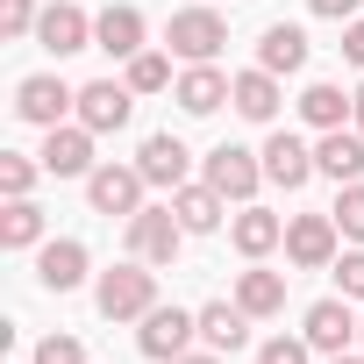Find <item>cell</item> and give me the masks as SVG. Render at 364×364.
<instances>
[{
    "mask_svg": "<svg viewBox=\"0 0 364 364\" xmlns=\"http://www.w3.org/2000/svg\"><path fill=\"white\" fill-rule=\"evenodd\" d=\"M72 107H79V93H72L58 72H29V79L15 86V114H22L29 129H58Z\"/></svg>",
    "mask_w": 364,
    "mask_h": 364,
    "instance_id": "cell-6",
    "label": "cell"
},
{
    "mask_svg": "<svg viewBox=\"0 0 364 364\" xmlns=\"http://www.w3.org/2000/svg\"><path fill=\"white\" fill-rule=\"evenodd\" d=\"M229 107H236L243 122H279V72H264V65L236 72V86H229Z\"/></svg>",
    "mask_w": 364,
    "mask_h": 364,
    "instance_id": "cell-18",
    "label": "cell"
},
{
    "mask_svg": "<svg viewBox=\"0 0 364 364\" xmlns=\"http://www.w3.org/2000/svg\"><path fill=\"white\" fill-rule=\"evenodd\" d=\"M250 321H257V314H243L236 300H208V307H200V343L222 350V357H236V350L250 343Z\"/></svg>",
    "mask_w": 364,
    "mask_h": 364,
    "instance_id": "cell-19",
    "label": "cell"
},
{
    "mask_svg": "<svg viewBox=\"0 0 364 364\" xmlns=\"http://www.w3.org/2000/svg\"><path fill=\"white\" fill-rule=\"evenodd\" d=\"M307 8H314L321 22H357V8H364V0H307Z\"/></svg>",
    "mask_w": 364,
    "mask_h": 364,
    "instance_id": "cell-34",
    "label": "cell"
},
{
    "mask_svg": "<svg viewBox=\"0 0 364 364\" xmlns=\"http://www.w3.org/2000/svg\"><path fill=\"white\" fill-rule=\"evenodd\" d=\"M129 114H136V86H129V79H93V86H79V122H86L93 136L129 129Z\"/></svg>",
    "mask_w": 364,
    "mask_h": 364,
    "instance_id": "cell-8",
    "label": "cell"
},
{
    "mask_svg": "<svg viewBox=\"0 0 364 364\" xmlns=\"http://www.w3.org/2000/svg\"><path fill=\"white\" fill-rule=\"evenodd\" d=\"M36 171H43V157H0V193L8 200H29V186H36Z\"/></svg>",
    "mask_w": 364,
    "mask_h": 364,
    "instance_id": "cell-29",
    "label": "cell"
},
{
    "mask_svg": "<svg viewBox=\"0 0 364 364\" xmlns=\"http://www.w3.org/2000/svg\"><path fill=\"white\" fill-rule=\"evenodd\" d=\"M0 243H8V250H36L43 243V208L36 200H8V215H0Z\"/></svg>",
    "mask_w": 364,
    "mask_h": 364,
    "instance_id": "cell-26",
    "label": "cell"
},
{
    "mask_svg": "<svg viewBox=\"0 0 364 364\" xmlns=\"http://www.w3.org/2000/svg\"><path fill=\"white\" fill-rule=\"evenodd\" d=\"M143 186H150V178H143L136 164H93V171H86V200H93V215H107V222H114V215H122V222L143 215Z\"/></svg>",
    "mask_w": 364,
    "mask_h": 364,
    "instance_id": "cell-3",
    "label": "cell"
},
{
    "mask_svg": "<svg viewBox=\"0 0 364 364\" xmlns=\"http://www.w3.org/2000/svg\"><path fill=\"white\" fill-rule=\"evenodd\" d=\"M86 272H93V257H86L79 236H50V243L36 250V286H43V293H79Z\"/></svg>",
    "mask_w": 364,
    "mask_h": 364,
    "instance_id": "cell-11",
    "label": "cell"
},
{
    "mask_svg": "<svg viewBox=\"0 0 364 364\" xmlns=\"http://www.w3.org/2000/svg\"><path fill=\"white\" fill-rule=\"evenodd\" d=\"M328 364H364V357H328Z\"/></svg>",
    "mask_w": 364,
    "mask_h": 364,
    "instance_id": "cell-38",
    "label": "cell"
},
{
    "mask_svg": "<svg viewBox=\"0 0 364 364\" xmlns=\"http://www.w3.org/2000/svg\"><path fill=\"white\" fill-rule=\"evenodd\" d=\"M328 272H336V286H343V300H364V250H343V257H336Z\"/></svg>",
    "mask_w": 364,
    "mask_h": 364,
    "instance_id": "cell-33",
    "label": "cell"
},
{
    "mask_svg": "<svg viewBox=\"0 0 364 364\" xmlns=\"http://www.w3.org/2000/svg\"><path fill=\"white\" fill-rule=\"evenodd\" d=\"M171 215L186 222V236H208V229H222L229 200H222V193L208 186V178H200V186H178V193H171Z\"/></svg>",
    "mask_w": 364,
    "mask_h": 364,
    "instance_id": "cell-23",
    "label": "cell"
},
{
    "mask_svg": "<svg viewBox=\"0 0 364 364\" xmlns=\"http://www.w3.org/2000/svg\"><path fill=\"white\" fill-rule=\"evenodd\" d=\"M314 171L336 178V186L364 178V129H321V143H314Z\"/></svg>",
    "mask_w": 364,
    "mask_h": 364,
    "instance_id": "cell-15",
    "label": "cell"
},
{
    "mask_svg": "<svg viewBox=\"0 0 364 364\" xmlns=\"http://www.w3.org/2000/svg\"><path fill=\"white\" fill-rule=\"evenodd\" d=\"M164 43H171V58H186V65H215L222 43H229V22L215 8H178L171 29H164Z\"/></svg>",
    "mask_w": 364,
    "mask_h": 364,
    "instance_id": "cell-2",
    "label": "cell"
},
{
    "mask_svg": "<svg viewBox=\"0 0 364 364\" xmlns=\"http://www.w3.org/2000/svg\"><path fill=\"white\" fill-rule=\"evenodd\" d=\"M122 79H129L136 93H164V86H171V58H164V50H136Z\"/></svg>",
    "mask_w": 364,
    "mask_h": 364,
    "instance_id": "cell-27",
    "label": "cell"
},
{
    "mask_svg": "<svg viewBox=\"0 0 364 364\" xmlns=\"http://www.w3.org/2000/svg\"><path fill=\"white\" fill-rule=\"evenodd\" d=\"M36 22H43L36 0H0V36H36Z\"/></svg>",
    "mask_w": 364,
    "mask_h": 364,
    "instance_id": "cell-30",
    "label": "cell"
},
{
    "mask_svg": "<svg viewBox=\"0 0 364 364\" xmlns=\"http://www.w3.org/2000/svg\"><path fill=\"white\" fill-rule=\"evenodd\" d=\"M321 357H343L350 343H357V314H350V300H314L307 307V328H300Z\"/></svg>",
    "mask_w": 364,
    "mask_h": 364,
    "instance_id": "cell-16",
    "label": "cell"
},
{
    "mask_svg": "<svg viewBox=\"0 0 364 364\" xmlns=\"http://www.w3.org/2000/svg\"><path fill=\"white\" fill-rule=\"evenodd\" d=\"M193 336H200V314H186V307H150L143 314V328H136V343H143V357H157V364H171V357H186L193 350Z\"/></svg>",
    "mask_w": 364,
    "mask_h": 364,
    "instance_id": "cell-4",
    "label": "cell"
},
{
    "mask_svg": "<svg viewBox=\"0 0 364 364\" xmlns=\"http://www.w3.org/2000/svg\"><path fill=\"white\" fill-rule=\"evenodd\" d=\"M136 171L150 178V186L178 193V186H186V171H193V150L178 143L171 129H164V136H143V150H136Z\"/></svg>",
    "mask_w": 364,
    "mask_h": 364,
    "instance_id": "cell-13",
    "label": "cell"
},
{
    "mask_svg": "<svg viewBox=\"0 0 364 364\" xmlns=\"http://www.w3.org/2000/svg\"><path fill=\"white\" fill-rule=\"evenodd\" d=\"M229 86H236V79H222L215 65H186L171 93H178V107H186V114H215V107L229 100Z\"/></svg>",
    "mask_w": 364,
    "mask_h": 364,
    "instance_id": "cell-24",
    "label": "cell"
},
{
    "mask_svg": "<svg viewBox=\"0 0 364 364\" xmlns=\"http://www.w3.org/2000/svg\"><path fill=\"white\" fill-rule=\"evenodd\" d=\"M36 43L50 58H72V50H93V15L79 8V0H50L43 22H36Z\"/></svg>",
    "mask_w": 364,
    "mask_h": 364,
    "instance_id": "cell-12",
    "label": "cell"
},
{
    "mask_svg": "<svg viewBox=\"0 0 364 364\" xmlns=\"http://www.w3.org/2000/svg\"><path fill=\"white\" fill-rule=\"evenodd\" d=\"M36 364H86V343L79 336H43L36 343Z\"/></svg>",
    "mask_w": 364,
    "mask_h": 364,
    "instance_id": "cell-32",
    "label": "cell"
},
{
    "mask_svg": "<svg viewBox=\"0 0 364 364\" xmlns=\"http://www.w3.org/2000/svg\"><path fill=\"white\" fill-rule=\"evenodd\" d=\"M43 171L50 178H86L93 171V129L86 122H58V129H43Z\"/></svg>",
    "mask_w": 364,
    "mask_h": 364,
    "instance_id": "cell-9",
    "label": "cell"
},
{
    "mask_svg": "<svg viewBox=\"0 0 364 364\" xmlns=\"http://www.w3.org/2000/svg\"><path fill=\"white\" fill-rule=\"evenodd\" d=\"M343 58H350V65H357V72H364V15H357V22H350V29H343Z\"/></svg>",
    "mask_w": 364,
    "mask_h": 364,
    "instance_id": "cell-35",
    "label": "cell"
},
{
    "mask_svg": "<svg viewBox=\"0 0 364 364\" xmlns=\"http://www.w3.org/2000/svg\"><path fill=\"white\" fill-rule=\"evenodd\" d=\"M229 243H236L243 257H272V250L286 243V222H279L272 208H250V200H243V215L229 222Z\"/></svg>",
    "mask_w": 364,
    "mask_h": 364,
    "instance_id": "cell-20",
    "label": "cell"
},
{
    "mask_svg": "<svg viewBox=\"0 0 364 364\" xmlns=\"http://www.w3.org/2000/svg\"><path fill=\"white\" fill-rule=\"evenodd\" d=\"M336 215H293L286 222V257L300 264V272H328L336 264Z\"/></svg>",
    "mask_w": 364,
    "mask_h": 364,
    "instance_id": "cell-10",
    "label": "cell"
},
{
    "mask_svg": "<svg viewBox=\"0 0 364 364\" xmlns=\"http://www.w3.org/2000/svg\"><path fill=\"white\" fill-rule=\"evenodd\" d=\"M208 186H215L222 200H250V193L264 186V157L243 150V143H215V150H208Z\"/></svg>",
    "mask_w": 364,
    "mask_h": 364,
    "instance_id": "cell-7",
    "label": "cell"
},
{
    "mask_svg": "<svg viewBox=\"0 0 364 364\" xmlns=\"http://www.w3.org/2000/svg\"><path fill=\"white\" fill-rule=\"evenodd\" d=\"M300 114H307V129H343L350 93H343V86H328V79H314V86L300 93Z\"/></svg>",
    "mask_w": 364,
    "mask_h": 364,
    "instance_id": "cell-25",
    "label": "cell"
},
{
    "mask_svg": "<svg viewBox=\"0 0 364 364\" xmlns=\"http://www.w3.org/2000/svg\"><path fill=\"white\" fill-rule=\"evenodd\" d=\"M257 65L264 72H307V29H293V22H272L264 36H257Z\"/></svg>",
    "mask_w": 364,
    "mask_h": 364,
    "instance_id": "cell-22",
    "label": "cell"
},
{
    "mask_svg": "<svg viewBox=\"0 0 364 364\" xmlns=\"http://www.w3.org/2000/svg\"><path fill=\"white\" fill-rule=\"evenodd\" d=\"M336 229L350 236V243H364V178H350V186H336Z\"/></svg>",
    "mask_w": 364,
    "mask_h": 364,
    "instance_id": "cell-28",
    "label": "cell"
},
{
    "mask_svg": "<svg viewBox=\"0 0 364 364\" xmlns=\"http://www.w3.org/2000/svg\"><path fill=\"white\" fill-rule=\"evenodd\" d=\"M307 357H314L307 336H272V343H257V364H307Z\"/></svg>",
    "mask_w": 364,
    "mask_h": 364,
    "instance_id": "cell-31",
    "label": "cell"
},
{
    "mask_svg": "<svg viewBox=\"0 0 364 364\" xmlns=\"http://www.w3.org/2000/svg\"><path fill=\"white\" fill-rule=\"evenodd\" d=\"M236 307H243V314H257V321L286 314V272H264V264L250 257V272L236 279Z\"/></svg>",
    "mask_w": 364,
    "mask_h": 364,
    "instance_id": "cell-21",
    "label": "cell"
},
{
    "mask_svg": "<svg viewBox=\"0 0 364 364\" xmlns=\"http://www.w3.org/2000/svg\"><path fill=\"white\" fill-rule=\"evenodd\" d=\"M350 122H357V129H364V86H357V93H350Z\"/></svg>",
    "mask_w": 364,
    "mask_h": 364,
    "instance_id": "cell-37",
    "label": "cell"
},
{
    "mask_svg": "<svg viewBox=\"0 0 364 364\" xmlns=\"http://www.w3.org/2000/svg\"><path fill=\"white\" fill-rule=\"evenodd\" d=\"M143 36H150V29H143L136 8H100V15H93V50H107V58H122V65L143 50Z\"/></svg>",
    "mask_w": 364,
    "mask_h": 364,
    "instance_id": "cell-17",
    "label": "cell"
},
{
    "mask_svg": "<svg viewBox=\"0 0 364 364\" xmlns=\"http://www.w3.org/2000/svg\"><path fill=\"white\" fill-rule=\"evenodd\" d=\"M178 243H186V222L171 215V200H164V208L129 215V257H143V264H171V257H178Z\"/></svg>",
    "mask_w": 364,
    "mask_h": 364,
    "instance_id": "cell-5",
    "label": "cell"
},
{
    "mask_svg": "<svg viewBox=\"0 0 364 364\" xmlns=\"http://www.w3.org/2000/svg\"><path fill=\"white\" fill-rule=\"evenodd\" d=\"M100 314L107 321H143L150 307H157V272L143 264V257H129V264H114V272H100Z\"/></svg>",
    "mask_w": 364,
    "mask_h": 364,
    "instance_id": "cell-1",
    "label": "cell"
},
{
    "mask_svg": "<svg viewBox=\"0 0 364 364\" xmlns=\"http://www.w3.org/2000/svg\"><path fill=\"white\" fill-rule=\"evenodd\" d=\"M171 364H222V350H186V357H171Z\"/></svg>",
    "mask_w": 364,
    "mask_h": 364,
    "instance_id": "cell-36",
    "label": "cell"
},
{
    "mask_svg": "<svg viewBox=\"0 0 364 364\" xmlns=\"http://www.w3.org/2000/svg\"><path fill=\"white\" fill-rule=\"evenodd\" d=\"M257 157H264V178H272V186H286V193H300L307 178H314V143H300L293 129H279Z\"/></svg>",
    "mask_w": 364,
    "mask_h": 364,
    "instance_id": "cell-14",
    "label": "cell"
},
{
    "mask_svg": "<svg viewBox=\"0 0 364 364\" xmlns=\"http://www.w3.org/2000/svg\"><path fill=\"white\" fill-rule=\"evenodd\" d=\"M357 343H364V321H357Z\"/></svg>",
    "mask_w": 364,
    "mask_h": 364,
    "instance_id": "cell-39",
    "label": "cell"
}]
</instances>
